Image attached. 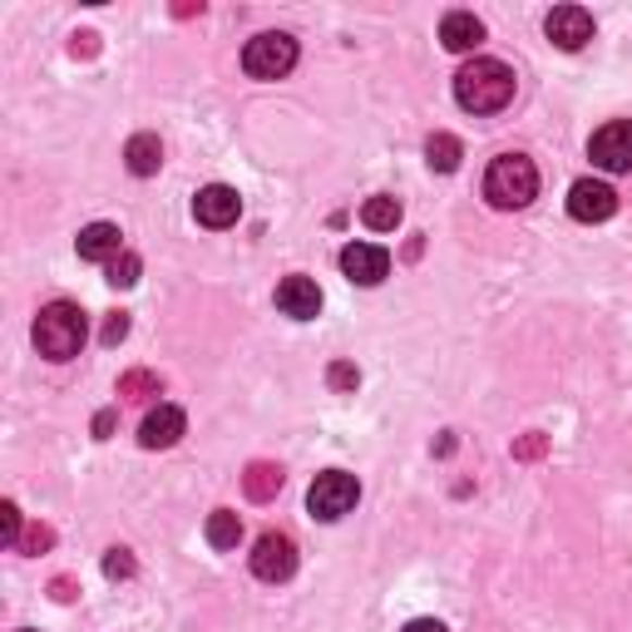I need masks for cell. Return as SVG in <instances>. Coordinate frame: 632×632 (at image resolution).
<instances>
[{
	"label": "cell",
	"mask_w": 632,
	"mask_h": 632,
	"mask_svg": "<svg viewBox=\"0 0 632 632\" xmlns=\"http://www.w3.org/2000/svg\"><path fill=\"white\" fill-rule=\"evenodd\" d=\"M75 54H95V35H75V45H70Z\"/></svg>",
	"instance_id": "32"
},
{
	"label": "cell",
	"mask_w": 632,
	"mask_h": 632,
	"mask_svg": "<svg viewBox=\"0 0 632 632\" xmlns=\"http://www.w3.org/2000/svg\"><path fill=\"white\" fill-rule=\"evenodd\" d=\"M0 544H11V548H21V509H15L11 499L0 504Z\"/></svg>",
	"instance_id": "23"
},
{
	"label": "cell",
	"mask_w": 632,
	"mask_h": 632,
	"mask_svg": "<svg viewBox=\"0 0 632 632\" xmlns=\"http://www.w3.org/2000/svg\"><path fill=\"white\" fill-rule=\"evenodd\" d=\"M85 336H89V322H85V307H75V301H50V307H40V317H35V346H40V356H50V361L79 356Z\"/></svg>",
	"instance_id": "2"
},
{
	"label": "cell",
	"mask_w": 632,
	"mask_h": 632,
	"mask_svg": "<svg viewBox=\"0 0 632 632\" xmlns=\"http://www.w3.org/2000/svg\"><path fill=\"white\" fill-rule=\"evenodd\" d=\"M159 391H163V381L153 371H129L119 381V396L124 400H144V396H159Z\"/></svg>",
	"instance_id": "21"
},
{
	"label": "cell",
	"mask_w": 632,
	"mask_h": 632,
	"mask_svg": "<svg viewBox=\"0 0 632 632\" xmlns=\"http://www.w3.org/2000/svg\"><path fill=\"white\" fill-rule=\"evenodd\" d=\"M21 632H30V628H21Z\"/></svg>",
	"instance_id": "33"
},
{
	"label": "cell",
	"mask_w": 632,
	"mask_h": 632,
	"mask_svg": "<svg viewBox=\"0 0 632 632\" xmlns=\"http://www.w3.org/2000/svg\"><path fill=\"white\" fill-rule=\"evenodd\" d=\"M484 198L494 208H529L538 198V169L524 153H499L484 173Z\"/></svg>",
	"instance_id": "3"
},
{
	"label": "cell",
	"mask_w": 632,
	"mask_h": 632,
	"mask_svg": "<svg viewBox=\"0 0 632 632\" xmlns=\"http://www.w3.org/2000/svg\"><path fill=\"white\" fill-rule=\"evenodd\" d=\"M588 153L603 173H628L632 169V119H612L588 139Z\"/></svg>",
	"instance_id": "7"
},
{
	"label": "cell",
	"mask_w": 632,
	"mask_h": 632,
	"mask_svg": "<svg viewBox=\"0 0 632 632\" xmlns=\"http://www.w3.org/2000/svg\"><path fill=\"white\" fill-rule=\"evenodd\" d=\"M252 573H258L262 583H287L292 573H297V544H292L287 534H277V529H268V534L252 544Z\"/></svg>",
	"instance_id": "6"
},
{
	"label": "cell",
	"mask_w": 632,
	"mask_h": 632,
	"mask_svg": "<svg viewBox=\"0 0 632 632\" xmlns=\"http://www.w3.org/2000/svg\"><path fill=\"white\" fill-rule=\"evenodd\" d=\"M356 499H361V484H356V474H346V470H326V474H317L311 480V490H307V509L317 519H342V515H351L356 509Z\"/></svg>",
	"instance_id": "5"
},
{
	"label": "cell",
	"mask_w": 632,
	"mask_h": 632,
	"mask_svg": "<svg viewBox=\"0 0 632 632\" xmlns=\"http://www.w3.org/2000/svg\"><path fill=\"white\" fill-rule=\"evenodd\" d=\"M124 336H129V317H124V311H114V317L104 322V332H99V342H104V346H119Z\"/></svg>",
	"instance_id": "26"
},
{
	"label": "cell",
	"mask_w": 632,
	"mask_h": 632,
	"mask_svg": "<svg viewBox=\"0 0 632 632\" xmlns=\"http://www.w3.org/2000/svg\"><path fill=\"white\" fill-rule=\"evenodd\" d=\"M439 40H445V50L464 54V50H474V45L484 40V21L474 11H450L445 21H439Z\"/></svg>",
	"instance_id": "14"
},
{
	"label": "cell",
	"mask_w": 632,
	"mask_h": 632,
	"mask_svg": "<svg viewBox=\"0 0 632 632\" xmlns=\"http://www.w3.org/2000/svg\"><path fill=\"white\" fill-rule=\"evenodd\" d=\"M109 430H114V410H99V416H95V439H109Z\"/></svg>",
	"instance_id": "29"
},
{
	"label": "cell",
	"mask_w": 632,
	"mask_h": 632,
	"mask_svg": "<svg viewBox=\"0 0 632 632\" xmlns=\"http://www.w3.org/2000/svg\"><path fill=\"white\" fill-rule=\"evenodd\" d=\"M119 227L114 223H89V227H79V237H75V247H79V258L85 262H114L119 258Z\"/></svg>",
	"instance_id": "15"
},
{
	"label": "cell",
	"mask_w": 632,
	"mask_h": 632,
	"mask_svg": "<svg viewBox=\"0 0 632 632\" xmlns=\"http://www.w3.org/2000/svg\"><path fill=\"white\" fill-rule=\"evenodd\" d=\"M544 30L558 50H583V45L593 40V15L583 11V5H554L548 21H544Z\"/></svg>",
	"instance_id": "10"
},
{
	"label": "cell",
	"mask_w": 632,
	"mask_h": 632,
	"mask_svg": "<svg viewBox=\"0 0 632 632\" xmlns=\"http://www.w3.org/2000/svg\"><path fill=\"white\" fill-rule=\"evenodd\" d=\"M54 544V529H45V524H35L30 534L21 538V554H40V548H50Z\"/></svg>",
	"instance_id": "27"
},
{
	"label": "cell",
	"mask_w": 632,
	"mask_h": 632,
	"mask_svg": "<svg viewBox=\"0 0 632 632\" xmlns=\"http://www.w3.org/2000/svg\"><path fill=\"white\" fill-rule=\"evenodd\" d=\"M326 381H332V391H356V381H361V371L346 361H336L332 371H326Z\"/></svg>",
	"instance_id": "25"
},
{
	"label": "cell",
	"mask_w": 632,
	"mask_h": 632,
	"mask_svg": "<svg viewBox=\"0 0 632 632\" xmlns=\"http://www.w3.org/2000/svg\"><path fill=\"white\" fill-rule=\"evenodd\" d=\"M124 163H129V173L149 178V173H159V163H163V144L153 139V134H134V139L124 144Z\"/></svg>",
	"instance_id": "16"
},
{
	"label": "cell",
	"mask_w": 632,
	"mask_h": 632,
	"mask_svg": "<svg viewBox=\"0 0 632 632\" xmlns=\"http://www.w3.org/2000/svg\"><path fill=\"white\" fill-rule=\"evenodd\" d=\"M460 159H464V144L455 139V134H430V139H425V163L435 173H455V169H460Z\"/></svg>",
	"instance_id": "18"
},
{
	"label": "cell",
	"mask_w": 632,
	"mask_h": 632,
	"mask_svg": "<svg viewBox=\"0 0 632 632\" xmlns=\"http://www.w3.org/2000/svg\"><path fill=\"white\" fill-rule=\"evenodd\" d=\"M361 223L371 227V233H396V223H400V198H391V194L365 198Z\"/></svg>",
	"instance_id": "19"
},
{
	"label": "cell",
	"mask_w": 632,
	"mask_h": 632,
	"mask_svg": "<svg viewBox=\"0 0 632 632\" xmlns=\"http://www.w3.org/2000/svg\"><path fill=\"white\" fill-rule=\"evenodd\" d=\"M104 573H109V579H134V554H129V548H109Z\"/></svg>",
	"instance_id": "24"
},
{
	"label": "cell",
	"mask_w": 632,
	"mask_h": 632,
	"mask_svg": "<svg viewBox=\"0 0 632 632\" xmlns=\"http://www.w3.org/2000/svg\"><path fill=\"white\" fill-rule=\"evenodd\" d=\"M455 99L460 109L470 114H499L509 99H515V70L504 65V60H470V65L455 75Z\"/></svg>",
	"instance_id": "1"
},
{
	"label": "cell",
	"mask_w": 632,
	"mask_h": 632,
	"mask_svg": "<svg viewBox=\"0 0 632 632\" xmlns=\"http://www.w3.org/2000/svg\"><path fill=\"white\" fill-rule=\"evenodd\" d=\"M243 490H247V499H258V504L277 499V490H282V470H277V464H268V460L247 464V474H243Z\"/></svg>",
	"instance_id": "17"
},
{
	"label": "cell",
	"mask_w": 632,
	"mask_h": 632,
	"mask_svg": "<svg viewBox=\"0 0 632 632\" xmlns=\"http://www.w3.org/2000/svg\"><path fill=\"white\" fill-rule=\"evenodd\" d=\"M568 213L579 218V223H608L618 213V194L598 178H579L568 188Z\"/></svg>",
	"instance_id": "8"
},
{
	"label": "cell",
	"mask_w": 632,
	"mask_h": 632,
	"mask_svg": "<svg viewBox=\"0 0 632 632\" xmlns=\"http://www.w3.org/2000/svg\"><path fill=\"white\" fill-rule=\"evenodd\" d=\"M194 218L203 227H233L237 218H243V198H237V188H227V183H208L194 198Z\"/></svg>",
	"instance_id": "9"
},
{
	"label": "cell",
	"mask_w": 632,
	"mask_h": 632,
	"mask_svg": "<svg viewBox=\"0 0 632 632\" xmlns=\"http://www.w3.org/2000/svg\"><path fill=\"white\" fill-rule=\"evenodd\" d=\"M515 455H519V460H538V455H544V435H524L515 445Z\"/></svg>",
	"instance_id": "28"
},
{
	"label": "cell",
	"mask_w": 632,
	"mask_h": 632,
	"mask_svg": "<svg viewBox=\"0 0 632 632\" xmlns=\"http://www.w3.org/2000/svg\"><path fill=\"white\" fill-rule=\"evenodd\" d=\"M342 272L351 282H361V287H375L391 272V252L375 243H351V247H342Z\"/></svg>",
	"instance_id": "11"
},
{
	"label": "cell",
	"mask_w": 632,
	"mask_h": 632,
	"mask_svg": "<svg viewBox=\"0 0 632 632\" xmlns=\"http://www.w3.org/2000/svg\"><path fill=\"white\" fill-rule=\"evenodd\" d=\"M406 632H445V622H435V618H416V622H406Z\"/></svg>",
	"instance_id": "30"
},
{
	"label": "cell",
	"mask_w": 632,
	"mask_h": 632,
	"mask_svg": "<svg viewBox=\"0 0 632 632\" xmlns=\"http://www.w3.org/2000/svg\"><path fill=\"white\" fill-rule=\"evenodd\" d=\"M237 538H243V519H237L233 509H213V515H208V544L237 548Z\"/></svg>",
	"instance_id": "20"
},
{
	"label": "cell",
	"mask_w": 632,
	"mask_h": 632,
	"mask_svg": "<svg viewBox=\"0 0 632 632\" xmlns=\"http://www.w3.org/2000/svg\"><path fill=\"white\" fill-rule=\"evenodd\" d=\"M277 307H282V317H292V322H311V317L322 311V287H317L311 277H282Z\"/></svg>",
	"instance_id": "13"
},
{
	"label": "cell",
	"mask_w": 632,
	"mask_h": 632,
	"mask_svg": "<svg viewBox=\"0 0 632 632\" xmlns=\"http://www.w3.org/2000/svg\"><path fill=\"white\" fill-rule=\"evenodd\" d=\"M54 598L70 603V598H75V583H70V579H54Z\"/></svg>",
	"instance_id": "31"
},
{
	"label": "cell",
	"mask_w": 632,
	"mask_h": 632,
	"mask_svg": "<svg viewBox=\"0 0 632 632\" xmlns=\"http://www.w3.org/2000/svg\"><path fill=\"white\" fill-rule=\"evenodd\" d=\"M144 272V262L134 258V252H119L114 262H109V287H134Z\"/></svg>",
	"instance_id": "22"
},
{
	"label": "cell",
	"mask_w": 632,
	"mask_h": 632,
	"mask_svg": "<svg viewBox=\"0 0 632 632\" xmlns=\"http://www.w3.org/2000/svg\"><path fill=\"white\" fill-rule=\"evenodd\" d=\"M243 70L252 79H287L297 70V40L282 30H268V35H252L243 50Z\"/></svg>",
	"instance_id": "4"
},
{
	"label": "cell",
	"mask_w": 632,
	"mask_h": 632,
	"mask_svg": "<svg viewBox=\"0 0 632 632\" xmlns=\"http://www.w3.org/2000/svg\"><path fill=\"white\" fill-rule=\"evenodd\" d=\"M183 430H188V416L178 406H153L139 425V445L144 450H169V445L183 439Z\"/></svg>",
	"instance_id": "12"
}]
</instances>
